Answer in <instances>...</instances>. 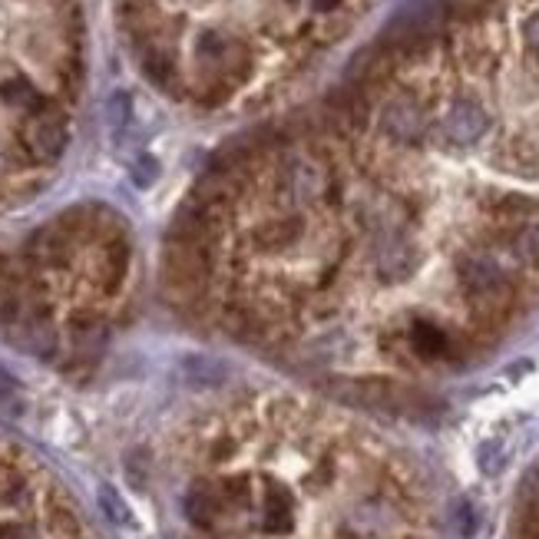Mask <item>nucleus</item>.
Returning a JSON list of instances; mask_svg holds the SVG:
<instances>
[{
	"instance_id": "nucleus-1",
	"label": "nucleus",
	"mask_w": 539,
	"mask_h": 539,
	"mask_svg": "<svg viewBox=\"0 0 539 539\" xmlns=\"http://www.w3.org/2000/svg\"><path fill=\"white\" fill-rule=\"evenodd\" d=\"M67 139H70L67 120H63L57 106H43V110H37L34 116H27L20 123V146L37 163H57L63 149H67Z\"/></svg>"
},
{
	"instance_id": "nucleus-2",
	"label": "nucleus",
	"mask_w": 539,
	"mask_h": 539,
	"mask_svg": "<svg viewBox=\"0 0 539 539\" xmlns=\"http://www.w3.org/2000/svg\"><path fill=\"white\" fill-rule=\"evenodd\" d=\"M225 513L229 510H225L219 483H196L186 497V516L192 520V526H199V530H215L219 520H225Z\"/></svg>"
},
{
	"instance_id": "nucleus-3",
	"label": "nucleus",
	"mask_w": 539,
	"mask_h": 539,
	"mask_svg": "<svg viewBox=\"0 0 539 539\" xmlns=\"http://www.w3.org/2000/svg\"><path fill=\"white\" fill-rule=\"evenodd\" d=\"M10 341H14L20 351L37 354V358H50V354L57 351V334H53L37 318H24V321H20V325L14 328V334H10Z\"/></svg>"
},
{
	"instance_id": "nucleus-4",
	"label": "nucleus",
	"mask_w": 539,
	"mask_h": 539,
	"mask_svg": "<svg viewBox=\"0 0 539 539\" xmlns=\"http://www.w3.org/2000/svg\"><path fill=\"white\" fill-rule=\"evenodd\" d=\"M255 503H258V523H262L265 530L278 533V530H288V526H291V513H295V510H291L288 493L278 490L275 483H268L265 493Z\"/></svg>"
},
{
	"instance_id": "nucleus-5",
	"label": "nucleus",
	"mask_w": 539,
	"mask_h": 539,
	"mask_svg": "<svg viewBox=\"0 0 539 539\" xmlns=\"http://www.w3.org/2000/svg\"><path fill=\"white\" fill-rule=\"evenodd\" d=\"M27 497V477L10 463H0V506H20Z\"/></svg>"
},
{
	"instance_id": "nucleus-6",
	"label": "nucleus",
	"mask_w": 539,
	"mask_h": 539,
	"mask_svg": "<svg viewBox=\"0 0 539 539\" xmlns=\"http://www.w3.org/2000/svg\"><path fill=\"white\" fill-rule=\"evenodd\" d=\"M182 374H186V381L192 387H212V384L225 381V371L209 358H186V364H182Z\"/></svg>"
},
{
	"instance_id": "nucleus-7",
	"label": "nucleus",
	"mask_w": 539,
	"mask_h": 539,
	"mask_svg": "<svg viewBox=\"0 0 539 539\" xmlns=\"http://www.w3.org/2000/svg\"><path fill=\"white\" fill-rule=\"evenodd\" d=\"M100 510L106 513V520H110L113 526H126V530H133V526H136L133 510H129V506L123 503V497L113 487H100Z\"/></svg>"
},
{
	"instance_id": "nucleus-8",
	"label": "nucleus",
	"mask_w": 539,
	"mask_h": 539,
	"mask_svg": "<svg viewBox=\"0 0 539 539\" xmlns=\"http://www.w3.org/2000/svg\"><path fill=\"white\" fill-rule=\"evenodd\" d=\"M47 526L53 539H80V523L77 516H73L63 503H53L47 510Z\"/></svg>"
},
{
	"instance_id": "nucleus-9",
	"label": "nucleus",
	"mask_w": 539,
	"mask_h": 539,
	"mask_svg": "<svg viewBox=\"0 0 539 539\" xmlns=\"http://www.w3.org/2000/svg\"><path fill=\"white\" fill-rule=\"evenodd\" d=\"M0 539H27V530L20 523H0Z\"/></svg>"
}]
</instances>
